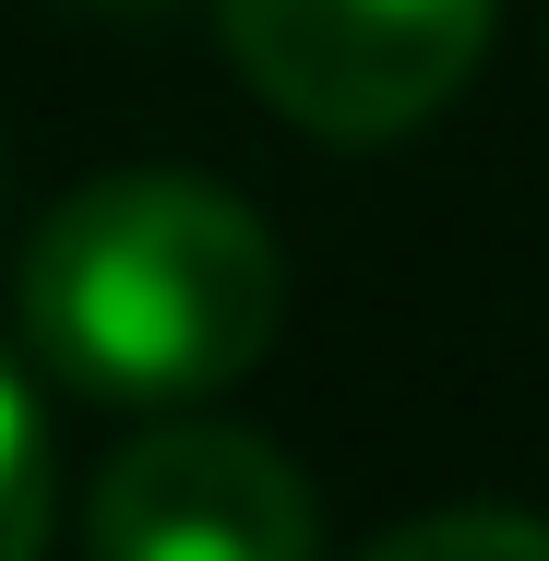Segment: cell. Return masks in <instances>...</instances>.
Returning a JSON list of instances; mask_svg holds the SVG:
<instances>
[{"label":"cell","instance_id":"cell-4","mask_svg":"<svg viewBox=\"0 0 549 561\" xmlns=\"http://www.w3.org/2000/svg\"><path fill=\"white\" fill-rule=\"evenodd\" d=\"M60 526V466H48V419L24 394V370L0 358V561H48Z\"/></svg>","mask_w":549,"mask_h":561},{"label":"cell","instance_id":"cell-5","mask_svg":"<svg viewBox=\"0 0 549 561\" xmlns=\"http://www.w3.org/2000/svg\"><path fill=\"white\" fill-rule=\"evenodd\" d=\"M358 561H549L538 514H419L394 538H370Z\"/></svg>","mask_w":549,"mask_h":561},{"label":"cell","instance_id":"cell-1","mask_svg":"<svg viewBox=\"0 0 549 561\" xmlns=\"http://www.w3.org/2000/svg\"><path fill=\"white\" fill-rule=\"evenodd\" d=\"M287 323L275 227L192 168H108L24 239V335L96 407H192L263 370Z\"/></svg>","mask_w":549,"mask_h":561},{"label":"cell","instance_id":"cell-2","mask_svg":"<svg viewBox=\"0 0 549 561\" xmlns=\"http://www.w3.org/2000/svg\"><path fill=\"white\" fill-rule=\"evenodd\" d=\"M502 0H216L239 84L311 144H394L466 96Z\"/></svg>","mask_w":549,"mask_h":561},{"label":"cell","instance_id":"cell-3","mask_svg":"<svg viewBox=\"0 0 549 561\" xmlns=\"http://www.w3.org/2000/svg\"><path fill=\"white\" fill-rule=\"evenodd\" d=\"M84 561H323V502L263 431H144L84 490Z\"/></svg>","mask_w":549,"mask_h":561},{"label":"cell","instance_id":"cell-6","mask_svg":"<svg viewBox=\"0 0 549 561\" xmlns=\"http://www.w3.org/2000/svg\"><path fill=\"white\" fill-rule=\"evenodd\" d=\"M96 12H156V0H96Z\"/></svg>","mask_w":549,"mask_h":561}]
</instances>
